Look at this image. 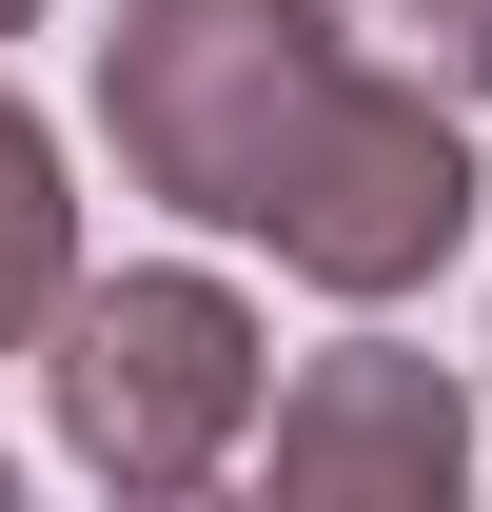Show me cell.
<instances>
[{"mask_svg": "<svg viewBox=\"0 0 492 512\" xmlns=\"http://www.w3.org/2000/svg\"><path fill=\"white\" fill-rule=\"evenodd\" d=\"M60 453L99 493H197L217 453L256 434V296L237 276H178V256H138V276H79L60 316Z\"/></svg>", "mask_w": 492, "mask_h": 512, "instance_id": "7a4b0ae2", "label": "cell"}, {"mask_svg": "<svg viewBox=\"0 0 492 512\" xmlns=\"http://www.w3.org/2000/svg\"><path fill=\"white\" fill-rule=\"evenodd\" d=\"M315 40L374 60V79H414V99H453V119L492 99V0H315Z\"/></svg>", "mask_w": 492, "mask_h": 512, "instance_id": "5b68a950", "label": "cell"}, {"mask_svg": "<svg viewBox=\"0 0 492 512\" xmlns=\"http://www.w3.org/2000/svg\"><path fill=\"white\" fill-rule=\"evenodd\" d=\"M60 296H79V197H60V138L0 99V355L60 316Z\"/></svg>", "mask_w": 492, "mask_h": 512, "instance_id": "277c9868", "label": "cell"}, {"mask_svg": "<svg viewBox=\"0 0 492 512\" xmlns=\"http://www.w3.org/2000/svg\"><path fill=\"white\" fill-rule=\"evenodd\" d=\"M276 493L296 512H453L473 493V394L433 375V355H394V335L315 355L276 394Z\"/></svg>", "mask_w": 492, "mask_h": 512, "instance_id": "3957f363", "label": "cell"}, {"mask_svg": "<svg viewBox=\"0 0 492 512\" xmlns=\"http://www.w3.org/2000/svg\"><path fill=\"white\" fill-rule=\"evenodd\" d=\"M20 20H40V0H0V40H20Z\"/></svg>", "mask_w": 492, "mask_h": 512, "instance_id": "8992f818", "label": "cell"}, {"mask_svg": "<svg viewBox=\"0 0 492 512\" xmlns=\"http://www.w3.org/2000/svg\"><path fill=\"white\" fill-rule=\"evenodd\" d=\"M99 138L138 197L217 237H276V276L394 316L414 276L473 256V138L453 99L315 40V0H119L99 40Z\"/></svg>", "mask_w": 492, "mask_h": 512, "instance_id": "6da1fadb", "label": "cell"}]
</instances>
